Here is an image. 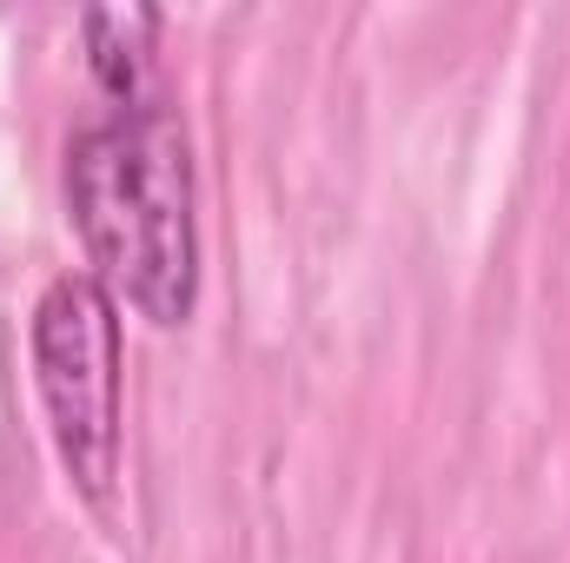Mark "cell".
Returning <instances> with one entry per match:
<instances>
[{
  "label": "cell",
  "instance_id": "obj_1",
  "mask_svg": "<svg viewBox=\"0 0 570 563\" xmlns=\"http://www.w3.org/2000/svg\"><path fill=\"white\" fill-rule=\"evenodd\" d=\"M67 219L94 279L146 325L173 332L199 305V219L193 146L166 100L114 107L67 140Z\"/></svg>",
  "mask_w": 570,
  "mask_h": 563
},
{
  "label": "cell",
  "instance_id": "obj_2",
  "mask_svg": "<svg viewBox=\"0 0 570 563\" xmlns=\"http://www.w3.org/2000/svg\"><path fill=\"white\" fill-rule=\"evenodd\" d=\"M33 392L67 484L87 504L114 497L120 477V298L94 273H60L27 318Z\"/></svg>",
  "mask_w": 570,
  "mask_h": 563
},
{
  "label": "cell",
  "instance_id": "obj_3",
  "mask_svg": "<svg viewBox=\"0 0 570 563\" xmlns=\"http://www.w3.org/2000/svg\"><path fill=\"white\" fill-rule=\"evenodd\" d=\"M87 73L114 107H146L153 93V53H159V7H94L80 20Z\"/></svg>",
  "mask_w": 570,
  "mask_h": 563
}]
</instances>
